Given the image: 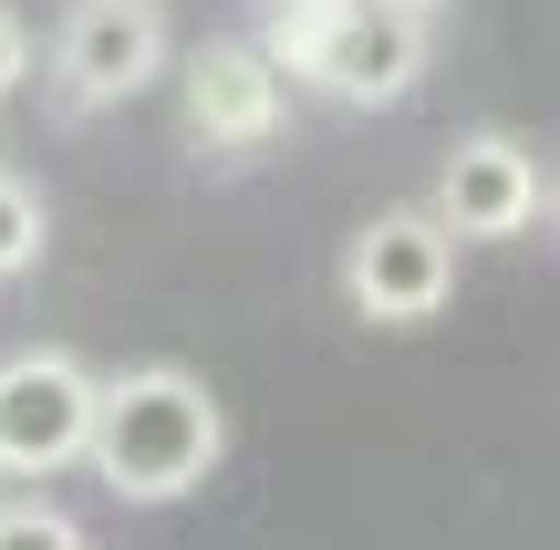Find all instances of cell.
I'll use <instances>...</instances> for the list:
<instances>
[{
	"label": "cell",
	"mask_w": 560,
	"mask_h": 550,
	"mask_svg": "<svg viewBox=\"0 0 560 550\" xmlns=\"http://www.w3.org/2000/svg\"><path fill=\"white\" fill-rule=\"evenodd\" d=\"M280 104H291V73H280L260 42H198L187 52V136L198 145L249 156V145L280 136Z\"/></svg>",
	"instance_id": "obj_5"
},
{
	"label": "cell",
	"mask_w": 560,
	"mask_h": 550,
	"mask_svg": "<svg viewBox=\"0 0 560 550\" xmlns=\"http://www.w3.org/2000/svg\"><path fill=\"white\" fill-rule=\"evenodd\" d=\"M260 11H291V0H260Z\"/></svg>",
	"instance_id": "obj_12"
},
{
	"label": "cell",
	"mask_w": 560,
	"mask_h": 550,
	"mask_svg": "<svg viewBox=\"0 0 560 550\" xmlns=\"http://www.w3.org/2000/svg\"><path fill=\"white\" fill-rule=\"evenodd\" d=\"M94 406L104 374L62 343H32L0 364V478H52L94 457Z\"/></svg>",
	"instance_id": "obj_2"
},
{
	"label": "cell",
	"mask_w": 560,
	"mask_h": 550,
	"mask_svg": "<svg viewBox=\"0 0 560 550\" xmlns=\"http://www.w3.org/2000/svg\"><path fill=\"white\" fill-rule=\"evenodd\" d=\"M42 229H52V219H42V198L21 177H0V281H21V270L42 260Z\"/></svg>",
	"instance_id": "obj_8"
},
{
	"label": "cell",
	"mask_w": 560,
	"mask_h": 550,
	"mask_svg": "<svg viewBox=\"0 0 560 550\" xmlns=\"http://www.w3.org/2000/svg\"><path fill=\"white\" fill-rule=\"evenodd\" d=\"M550 219H560V187H550Z\"/></svg>",
	"instance_id": "obj_13"
},
{
	"label": "cell",
	"mask_w": 560,
	"mask_h": 550,
	"mask_svg": "<svg viewBox=\"0 0 560 550\" xmlns=\"http://www.w3.org/2000/svg\"><path fill=\"white\" fill-rule=\"evenodd\" d=\"M166 73V11L156 0H73V21H62V42H52V83H62V104H125V94H145V83Z\"/></svg>",
	"instance_id": "obj_4"
},
{
	"label": "cell",
	"mask_w": 560,
	"mask_h": 550,
	"mask_svg": "<svg viewBox=\"0 0 560 550\" xmlns=\"http://www.w3.org/2000/svg\"><path fill=\"white\" fill-rule=\"evenodd\" d=\"M384 11H416V21H425V11H436V0H384Z\"/></svg>",
	"instance_id": "obj_11"
},
{
	"label": "cell",
	"mask_w": 560,
	"mask_h": 550,
	"mask_svg": "<svg viewBox=\"0 0 560 550\" xmlns=\"http://www.w3.org/2000/svg\"><path fill=\"white\" fill-rule=\"evenodd\" d=\"M219 457H229V416H219V395H208L187 364H125V374H104L94 457H83V468H94L115 499L166 510V499L208 489Z\"/></svg>",
	"instance_id": "obj_1"
},
{
	"label": "cell",
	"mask_w": 560,
	"mask_h": 550,
	"mask_svg": "<svg viewBox=\"0 0 560 550\" xmlns=\"http://www.w3.org/2000/svg\"><path fill=\"white\" fill-rule=\"evenodd\" d=\"M21 73H32V32H21V11L0 0V94H11Z\"/></svg>",
	"instance_id": "obj_10"
},
{
	"label": "cell",
	"mask_w": 560,
	"mask_h": 550,
	"mask_svg": "<svg viewBox=\"0 0 560 550\" xmlns=\"http://www.w3.org/2000/svg\"><path fill=\"white\" fill-rule=\"evenodd\" d=\"M446 291H457V229L436 219V208H384V219L353 229V249H342V302L363 312V323H436Z\"/></svg>",
	"instance_id": "obj_3"
},
{
	"label": "cell",
	"mask_w": 560,
	"mask_h": 550,
	"mask_svg": "<svg viewBox=\"0 0 560 550\" xmlns=\"http://www.w3.org/2000/svg\"><path fill=\"white\" fill-rule=\"evenodd\" d=\"M416 83H425V21L384 11V0H342L332 42H322V62H312V94L374 115V104H405Z\"/></svg>",
	"instance_id": "obj_6"
},
{
	"label": "cell",
	"mask_w": 560,
	"mask_h": 550,
	"mask_svg": "<svg viewBox=\"0 0 560 550\" xmlns=\"http://www.w3.org/2000/svg\"><path fill=\"white\" fill-rule=\"evenodd\" d=\"M0 550H83V530L42 499H21V510H0Z\"/></svg>",
	"instance_id": "obj_9"
},
{
	"label": "cell",
	"mask_w": 560,
	"mask_h": 550,
	"mask_svg": "<svg viewBox=\"0 0 560 550\" xmlns=\"http://www.w3.org/2000/svg\"><path fill=\"white\" fill-rule=\"evenodd\" d=\"M436 219L457 229V239H520L529 219H540V156H529L520 136H457L436 166Z\"/></svg>",
	"instance_id": "obj_7"
}]
</instances>
